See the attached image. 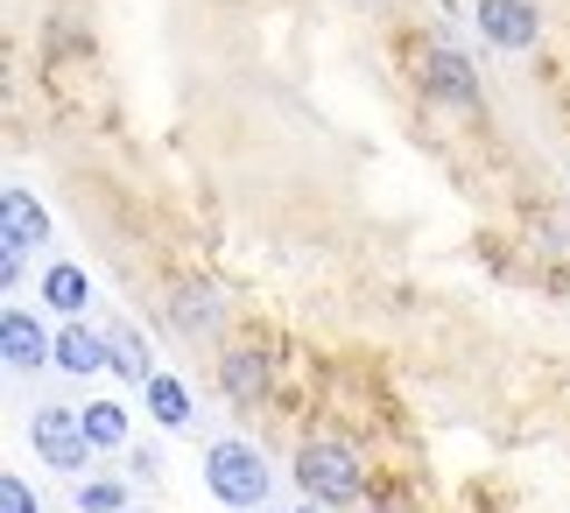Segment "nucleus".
<instances>
[{"mask_svg": "<svg viewBox=\"0 0 570 513\" xmlns=\"http://www.w3.org/2000/svg\"><path fill=\"white\" fill-rule=\"evenodd\" d=\"M296 485H303V500H317V506H360L366 500V464H360V451H345L338 436H311V443H296Z\"/></svg>", "mask_w": 570, "mask_h": 513, "instance_id": "1", "label": "nucleus"}, {"mask_svg": "<svg viewBox=\"0 0 570 513\" xmlns=\"http://www.w3.org/2000/svg\"><path fill=\"white\" fill-rule=\"evenodd\" d=\"M415 85H423V99L451 106V114H479L487 106V85H479V63L465 50H451V42H430L423 63H415Z\"/></svg>", "mask_w": 570, "mask_h": 513, "instance_id": "2", "label": "nucleus"}, {"mask_svg": "<svg viewBox=\"0 0 570 513\" xmlns=\"http://www.w3.org/2000/svg\"><path fill=\"white\" fill-rule=\"evenodd\" d=\"M205 485L226 506H239V513L268 506V464H261L254 443H212L205 451Z\"/></svg>", "mask_w": 570, "mask_h": 513, "instance_id": "3", "label": "nucleus"}, {"mask_svg": "<svg viewBox=\"0 0 570 513\" xmlns=\"http://www.w3.org/2000/svg\"><path fill=\"white\" fill-rule=\"evenodd\" d=\"M29 443H36L42 464H57V472H85L92 451H99V443L85 436V408H63V401H42L29 415Z\"/></svg>", "mask_w": 570, "mask_h": 513, "instance_id": "4", "label": "nucleus"}, {"mask_svg": "<svg viewBox=\"0 0 570 513\" xmlns=\"http://www.w3.org/2000/svg\"><path fill=\"white\" fill-rule=\"evenodd\" d=\"M472 21L493 50H535L542 42V8L535 0H472Z\"/></svg>", "mask_w": 570, "mask_h": 513, "instance_id": "5", "label": "nucleus"}, {"mask_svg": "<svg viewBox=\"0 0 570 513\" xmlns=\"http://www.w3.org/2000/svg\"><path fill=\"white\" fill-rule=\"evenodd\" d=\"M218 387H226L239 408H261L268 387H275V359H268V352H254V345H233L226 359H218Z\"/></svg>", "mask_w": 570, "mask_h": 513, "instance_id": "6", "label": "nucleus"}, {"mask_svg": "<svg viewBox=\"0 0 570 513\" xmlns=\"http://www.w3.org/2000/svg\"><path fill=\"white\" fill-rule=\"evenodd\" d=\"M0 352H8L14 373H36V366L57 359V338L29 317V309H8V317H0Z\"/></svg>", "mask_w": 570, "mask_h": 513, "instance_id": "7", "label": "nucleus"}, {"mask_svg": "<svg viewBox=\"0 0 570 513\" xmlns=\"http://www.w3.org/2000/svg\"><path fill=\"white\" fill-rule=\"evenodd\" d=\"M42 239H50V211H42L29 190H0V247L29 254Z\"/></svg>", "mask_w": 570, "mask_h": 513, "instance_id": "8", "label": "nucleus"}, {"mask_svg": "<svg viewBox=\"0 0 570 513\" xmlns=\"http://www.w3.org/2000/svg\"><path fill=\"white\" fill-rule=\"evenodd\" d=\"M169 317H177V331L190 345H205V338H218V324H226V303H218L212 282H184L177 303H169Z\"/></svg>", "mask_w": 570, "mask_h": 513, "instance_id": "9", "label": "nucleus"}, {"mask_svg": "<svg viewBox=\"0 0 570 513\" xmlns=\"http://www.w3.org/2000/svg\"><path fill=\"white\" fill-rule=\"evenodd\" d=\"M57 366H63V373H78V381H92L99 366H114V338H99L92 324H78V317H71V324L57 331Z\"/></svg>", "mask_w": 570, "mask_h": 513, "instance_id": "10", "label": "nucleus"}, {"mask_svg": "<svg viewBox=\"0 0 570 513\" xmlns=\"http://www.w3.org/2000/svg\"><path fill=\"white\" fill-rule=\"evenodd\" d=\"M42 303L63 309V317H78V309L92 303V275H85V267H71V260H57L50 275H42Z\"/></svg>", "mask_w": 570, "mask_h": 513, "instance_id": "11", "label": "nucleus"}, {"mask_svg": "<svg viewBox=\"0 0 570 513\" xmlns=\"http://www.w3.org/2000/svg\"><path fill=\"white\" fill-rule=\"evenodd\" d=\"M148 408H156L163 430H190V394L169 381V373H156V381H148Z\"/></svg>", "mask_w": 570, "mask_h": 513, "instance_id": "12", "label": "nucleus"}, {"mask_svg": "<svg viewBox=\"0 0 570 513\" xmlns=\"http://www.w3.org/2000/svg\"><path fill=\"white\" fill-rule=\"evenodd\" d=\"M106 338H114V366L127 373V381H135V387H148V381H156V366H148V345H141V331H106Z\"/></svg>", "mask_w": 570, "mask_h": 513, "instance_id": "13", "label": "nucleus"}, {"mask_svg": "<svg viewBox=\"0 0 570 513\" xmlns=\"http://www.w3.org/2000/svg\"><path fill=\"white\" fill-rule=\"evenodd\" d=\"M85 436H92L99 451L127 443V408H120V401H92V408H85Z\"/></svg>", "mask_w": 570, "mask_h": 513, "instance_id": "14", "label": "nucleus"}, {"mask_svg": "<svg viewBox=\"0 0 570 513\" xmlns=\"http://www.w3.org/2000/svg\"><path fill=\"white\" fill-rule=\"evenodd\" d=\"M78 506H85V513H120V485H114V479H85V485H78Z\"/></svg>", "mask_w": 570, "mask_h": 513, "instance_id": "15", "label": "nucleus"}, {"mask_svg": "<svg viewBox=\"0 0 570 513\" xmlns=\"http://www.w3.org/2000/svg\"><path fill=\"white\" fill-rule=\"evenodd\" d=\"M0 513H36V493H29V479H0Z\"/></svg>", "mask_w": 570, "mask_h": 513, "instance_id": "16", "label": "nucleus"}, {"mask_svg": "<svg viewBox=\"0 0 570 513\" xmlns=\"http://www.w3.org/2000/svg\"><path fill=\"white\" fill-rule=\"evenodd\" d=\"M296 513H324V506H317V500H303V506H296Z\"/></svg>", "mask_w": 570, "mask_h": 513, "instance_id": "17", "label": "nucleus"}, {"mask_svg": "<svg viewBox=\"0 0 570 513\" xmlns=\"http://www.w3.org/2000/svg\"><path fill=\"white\" fill-rule=\"evenodd\" d=\"M374 8H387V0H374Z\"/></svg>", "mask_w": 570, "mask_h": 513, "instance_id": "18", "label": "nucleus"}]
</instances>
